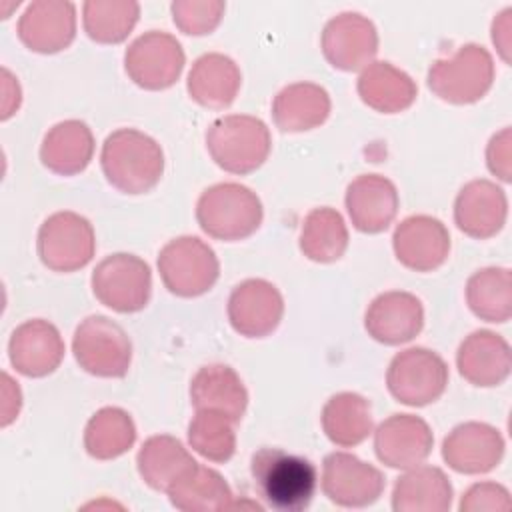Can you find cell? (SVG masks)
<instances>
[{"instance_id": "6da1fadb", "label": "cell", "mask_w": 512, "mask_h": 512, "mask_svg": "<svg viewBox=\"0 0 512 512\" xmlns=\"http://www.w3.org/2000/svg\"><path fill=\"white\" fill-rule=\"evenodd\" d=\"M250 476L264 504L280 512L308 508L318 486L316 466L282 448L256 450L250 460Z\"/></svg>"}, {"instance_id": "7a4b0ae2", "label": "cell", "mask_w": 512, "mask_h": 512, "mask_svg": "<svg viewBox=\"0 0 512 512\" xmlns=\"http://www.w3.org/2000/svg\"><path fill=\"white\" fill-rule=\"evenodd\" d=\"M100 166L116 190L144 194L164 174V152L152 136L136 128H118L102 144Z\"/></svg>"}, {"instance_id": "3957f363", "label": "cell", "mask_w": 512, "mask_h": 512, "mask_svg": "<svg viewBox=\"0 0 512 512\" xmlns=\"http://www.w3.org/2000/svg\"><path fill=\"white\" fill-rule=\"evenodd\" d=\"M264 218L262 202L248 186L220 182L206 188L196 202L200 228L216 240L236 242L252 236Z\"/></svg>"}, {"instance_id": "277c9868", "label": "cell", "mask_w": 512, "mask_h": 512, "mask_svg": "<svg viewBox=\"0 0 512 512\" xmlns=\"http://www.w3.org/2000/svg\"><path fill=\"white\" fill-rule=\"evenodd\" d=\"M206 148L222 170L242 176L266 162L272 148V136L260 118L228 114L208 126Z\"/></svg>"}, {"instance_id": "5b68a950", "label": "cell", "mask_w": 512, "mask_h": 512, "mask_svg": "<svg viewBox=\"0 0 512 512\" xmlns=\"http://www.w3.org/2000/svg\"><path fill=\"white\" fill-rule=\"evenodd\" d=\"M494 82V60L478 44L460 46L450 58H438L428 70V88L444 102H478Z\"/></svg>"}, {"instance_id": "8992f818", "label": "cell", "mask_w": 512, "mask_h": 512, "mask_svg": "<svg viewBox=\"0 0 512 512\" xmlns=\"http://www.w3.org/2000/svg\"><path fill=\"white\" fill-rule=\"evenodd\" d=\"M78 366L98 378H122L132 362V342L124 328L108 316L84 318L72 338Z\"/></svg>"}, {"instance_id": "52a82bcc", "label": "cell", "mask_w": 512, "mask_h": 512, "mask_svg": "<svg viewBox=\"0 0 512 512\" xmlns=\"http://www.w3.org/2000/svg\"><path fill=\"white\" fill-rule=\"evenodd\" d=\"M158 272L172 294L194 298L216 284L220 264L216 252L204 240L196 236H180L160 250Z\"/></svg>"}, {"instance_id": "ba28073f", "label": "cell", "mask_w": 512, "mask_h": 512, "mask_svg": "<svg viewBox=\"0 0 512 512\" xmlns=\"http://www.w3.org/2000/svg\"><path fill=\"white\" fill-rule=\"evenodd\" d=\"M96 300L114 312L142 310L152 294L150 266L136 254L116 252L100 260L90 278Z\"/></svg>"}, {"instance_id": "9c48e42d", "label": "cell", "mask_w": 512, "mask_h": 512, "mask_svg": "<svg viewBox=\"0 0 512 512\" xmlns=\"http://www.w3.org/2000/svg\"><path fill=\"white\" fill-rule=\"evenodd\" d=\"M36 250L42 264L52 272L80 270L94 258V228L76 212H54L40 224Z\"/></svg>"}, {"instance_id": "30bf717a", "label": "cell", "mask_w": 512, "mask_h": 512, "mask_svg": "<svg viewBox=\"0 0 512 512\" xmlns=\"http://www.w3.org/2000/svg\"><path fill=\"white\" fill-rule=\"evenodd\" d=\"M448 364L434 350L414 346L398 352L386 372L388 392L406 406H426L448 386Z\"/></svg>"}, {"instance_id": "8fae6325", "label": "cell", "mask_w": 512, "mask_h": 512, "mask_svg": "<svg viewBox=\"0 0 512 512\" xmlns=\"http://www.w3.org/2000/svg\"><path fill=\"white\" fill-rule=\"evenodd\" d=\"M184 60V50L172 34L148 30L126 48L124 68L136 86L166 90L180 78Z\"/></svg>"}, {"instance_id": "7c38bea8", "label": "cell", "mask_w": 512, "mask_h": 512, "mask_svg": "<svg viewBox=\"0 0 512 512\" xmlns=\"http://www.w3.org/2000/svg\"><path fill=\"white\" fill-rule=\"evenodd\" d=\"M384 474L350 452H332L322 462V492L344 508H366L384 492Z\"/></svg>"}, {"instance_id": "4fadbf2b", "label": "cell", "mask_w": 512, "mask_h": 512, "mask_svg": "<svg viewBox=\"0 0 512 512\" xmlns=\"http://www.w3.org/2000/svg\"><path fill=\"white\" fill-rule=\"evenodd\" d=\"M322 52L338 70H364L378 52L376 26L358 12H342L322 30Z\"/></svg>"}, {"instance_id": "5bb4252c", "label": "cell", "mask_w": 512, "mask_h": 512, "mask_svg": "<svg viewBox=\"0 0 512 512\" xmlns=\"http://www.w3.org/2000/svg\"><path fill=\"white\" fill-rule=\"evenodd\" d=\"M398 262L414 272L440 268L450 252V232L442 220L428 214L404 218L392 236Z\"/></svg>"}, {"instance_id": "9a60e30c", "label": "cell", "mask_w": 512, "mask_h": 512, "mask_svg": "<svg viewBox=\"0 0 512 512\" xmlns=\"http://www.w3.org/2000/svg\"><path fill=\"white\" fill-rule=\"evenodd\" d=\"M284 314L282 294L262 278L240 282L228 298V320L246 338H264L274 332Z\"/></svg>"}, {"instance_id": "2e32d148", "label": "cell", "mask_w": 512, "mask_h": 512, "mask_svg": "<svg viewBox=\"0 0 512 512\" xmlns=\"http://www.w3.org/2000/svg\"><path fill=\"white\" fill-rule=\"evenodd\" d=\"M434 446V436L426 420L414 414H392L374 432L376 458L390 466L408 470L422 464Z\"/></svg>"}, {"instance_id": "e0dca14e", "label": "cell", "mask_w": 512, "mask_h": 512, "mask_svg": "<svg viewBox=\"0 0 512 512\" xmlns=\"http://www.w3.org/2000/svg\"><path fill=\"white\" fill-rule=\"evenodd\" d=\"M76 36V8L66 0H36L18 20V38L32 52L54 54Z\"/></svg>"}, {"instance_id": "ac0fdd59", "label": "cell", "mask_w": 512, "mask_h": 512, "mask_svg": "<svg viewBox=\"0 0 512 512\" xmlns=\"http://www.w3.org/2000/svg\"><path fill=\"white\" fill-rule=\"evenodd\" d=\"M422 326L424 308L420 298L402 290L378 294L364 314V328L368 336L386 346L410 342L420 334Z\"/></svg>"}, {"instance_id": "d6986e66", "label": "cell", "mask_w": 512, "mask_h": 512, "mask_svg": "<svg viewBox=\"0 0 512 512\" xmlns=\"http://www.w3.org/2000/svg\"><path fill=\"white\" fill-rule=\"evenodd\" d=\"M504 456L502 434L486 422H464L442 442L444 462L460 474H486Z\"/></svg>"}, {"instance_id": "ffe728a7", "label": "cell", "mask_w": 512, "mask_h": 512, "mask_svg": "<svg viewBox=\"0 0 512 512\" xmlns=\"http://www.w3.org/2000/svg\"><path fill=\"white\" fill-rule=\"evenodd\" d=\"M10 364L28 378L52 374L64 358V340L58 328L42 318L22 322L8 342Z\"/></svg>"}, {"instance_id": "44dd1931", "label": "cell", "mask_w": 512, "mask_h": 512, "mask_svg": "<svg viewBox=\"0 0 512 512\" xmlns=\"http://www.w3.org/2000/svg\"><path fill=\"white\" fill-rule=\"evenodd\" d=\"M508 198L492 180H470L454 200V222L470 238H492L506 224Z\"/></svg>"}, {"instance_id": "7402d4cb", "label": "cell", "mask_w": 512, "mask_h": 512, "mask_svg": "<svg viewBox=\"0 0 512 512\" xmlns=\"http://www.w3.org/2000/svg\"><path fill=\"white\" fill-rule=\"evenodd\" d=\"M346 210L352 226L364 234L384 232L396 218L400 198L392 180L380 174H362L346 188Z\"/></svg>"}, {"instance_id": "603a6c76", "label": "cell", "mask_w": 512, "mask_h": 512, "mask_svg": "<svg viewBox=\"0 0 512 512\" xmlns=\"http://www.w3.org/2000/svg\"><path fill=\"white\" fill-rule=\"evenodd\" d=\"M456 366L460 376L474 386H498L508 378L512 368L510 346L496 332L476 330L458 346Z\"/></svg>"}, {"instance_id": "cb8c5ba5", "label": "cell", "mask_w": 512, "mask_h": 512, "mask_svg": "<svg viewBox=\"0 0 512 512\" xmlns=\"http://www.w3.org/2000/svg\"><path fill=\"white\" fill-rule=\"evenodd\" d=\"M190 400L196 410H214L238 424L248 406V390L228 364H208L192 376Z\"/></svg>"}, {"instance_id": "d4e9b609", "label": "cell", "mask_w": 512, "mask_h": 512, "mask_svg": "<svg viewBox=\"0 0 512 512\" xmlns=\"http://www.w3.org/2000/svg\"><path fill=\"white\" fill-rule=\"evenodd\" d=\"M242 74L238 64L220 52H208L194 60L188 72V94L190 98L212 110L228 108L240 90Z\"/></svg>"}, {"instance_id": "484cf974", "label": "cell", "mask_w": 512, "mask_h": 512, "mask_svg": "<svg viewBox=\"0 0 512 512\" xmlns=\"http://www.w3.org/2000/svg\"><path fill=\"white\" fill-rule=\"evenodd\" d=\"M94 156V134L82 120L54 124L40 146L42 164L58 176L82 172Z\"/></svg>"}, {"instance_id": "4316f807", "label": "cell", "mask_w": 512, "mask_h": 512, "mask_svg": "<svg viewBox=\"0 0 512 512\" xmlns=\"http://www.w3.org/2000/svg\"><path fill=\"white\" fill-rule=\"evenodd\" d=\"M452 484L436 466H412L396 478L394 512H444L452 506Z\"/></svg>"}, {"instance_id": "83f0119b", "label": "cell", "mask_w": 512, "mask_h": 512, "mask_svg": "<svg viewBox=\"0 0 512 512\" xmlns=\"http://www.w3.org/2000/svg\"><path fill=\"white\" fill-rule=\"evenodd\" d=\"M358 96L376 112L396 114L410 108L418 96L416 82L390 62H370L356 82Z\"/></svg>"}, {"instance_id": "f1b7e54d", "label": "cell", "mask_w": 512, "mask_h": 512, "mask_svg": "<svg viewBox=\"0 0 512 512\" xmlns=\"http://www.w3.org/2000/svg\"><path fill=\"white\" fill-rule=\"evenodd\" d=\"M170 504L184 512L224 510L234 506V496L220 472L200 462L188 466L166 490Z\"/></svg>"}, {"instance_id": "f546056e", "label": "cell", "mask_w": 512, "mask_h": 512, "mask_svg": "<svg viewBox=\"0 0 512 512\" xmlns=\"http://www.w3.org/2000/svg\"><path fill=\"white\" fill-rule=\"evenodd\" d=\"M330 114L328 92L314 82H296L282 88L272 102L274 124L282 132H306L326 122Z\"/></svg>"}, {"instance_id": "4dcf8cb0", "label": "cell", "mask_w": 512, "mask_h": 512, "mask_svg": "<svg viewBox=\"0 0 512 512\" xmlns=\"http://www.w3.org/2000/svg\"><path fill=\"white\" fill-rule=\"evenodd\" d=\"M322 430L328 440L340 448H352L364 442L374 426L372 406L362 394L338 392L322 408Z\"/></svg>"}, {"instance_id": "1f68e13d", "label": "cell", "mask_w": 512, "mask_h": 512, "mask_svg": "<svg viewBox=\"0 0 512 512\" xmlns=\"http://www.w3.org/2000/svg\"><path fill=\"white\" fill-rule=\"evenodd\" d=\"M196 460L184 448V444L170 434L150 436L136 456L138 474L142 480L158 492H166L170 484Z\"/></svg>"}, {"instance_id": "d6a6232c", "label": "cell", "mask_w": 512, "mask_h": 512, "mask_svg": "<svg viewBox=\"0 0 512 512\" xmlns=\"http://www.w3.org/2000/svg\"><path fill=\"white\" fill-rule=\"evenodd\" d=\"M346 248L348 228L338 210L320 206L306 214L300 230V250L308 260L330 264L340 260Z\"/></svg>"}, {"instance_id": "836d02e7", "label": "cell", "mask_w": 512, "mask_h": 512, "mask_svg": "<svg viewBox=\"0 0 512 512\" xmlns=\"http://www.w3.org/2000/svg\"><path fill=\"white\" fill-rule=\"evenodd\" d=\"M466 302L474 316L486 322H506L512 314V274L490 266L474 272L466 282Z\"/></svg>"}, {"instance_id": "e575fe53", "label": "cell", "mask_w": 512, "mask_h": 512, "mask_svg": "<svg viewBox=\"0 0 512 512\" xmlns=\"http://www.w3.org/2000/svg\"><path fill=\"white\" fill-rule=\"evenodd\" d=\"M136 426L130 414L116 406L100 408L86 424L84 448L96 460H112L132 448Z\"/></svg>"}, {"instance_id": "d590c367", "label": "cell", "mask_w": 512, "mask_h": 512, "mask_svg": "<svg viewBox=\"0 0 512 512\" xmlns=\"http://www.w3.org/2000/svg\"><path fill=\"white\" fill-rule=\"evenodd\" d=\"M140 16L134 0H88L82 6V24L98 44H118L128 38Z\"/></svg>"}, {"instance_id": "8d00e7d4", "label": "cell", "mask_w": 512, "mask_h": 512, "mask_svg": "<svg viewBox=\"0 0 512 512\" xmlns=\"http://www.w3.org/2000/svg\"><path fill=\"white\" fill-rule=\"evenodd\" d=\"M188 442L210 462H228L236 452L234 422L214 410H196L188 424Z\"/></svg>"}, {"instance_id": "74e56055", "label": "cell", "mask_w": 512, "mask_h": 512, "mask_svg": "<svg viewBox=\"0 0 512 512\" xmlns=\"http://www.w3.org/2000/svg\"><path fill=\"white\" fill-rule=\"evenodd\" d=\"M170 10L174 24L184 34L204 36L220 24L226 4L220 0H176Z\"/></svg>"}, {"instance_id": "f35d334b", "label": "cell", "mask_w": 512, "mask_h": 512, "mask_svg": "<svg viewBox=\"0 0 512 512\" xmlns=\"http://www.w3.org/2000/svg\"><path fill=\"white\" fill-rule=\"evenodd\" d=\"M458 508L462 512L476 510H508L510 508V492L496 482H478L472 484L460 498Z\"/></svg>"}, {"instance_id": "ab89813d", "label": "cell", "mask_w": 512, "mask_h": 512, "mask_svg": "<svg viewBox=\"0 0 512 512\" xmlns=\"http://www.w3.org/2000/svg\"><path fill=\"white\" fill-rule=\"evenodd\" d=\"M488 170L498 176L502 182L512 180V130L510 126L494 134L486 148Z\"/></svg>"}, {"instance_id": "60d3db41", "label": "cell", "mask_w": 512, "mask_h": 512, "mask_svg": "<svg viewBox=\"0 0 512 512\" xmlns=\"http://www.w3.org/2000/svg\"><path fill=\"white\" fill-rule=\"evenodd\" d=\"M510 30H512V8H506L492 22V42L506 64H510V50H512Z\"/></svg>"}, {"instance_id": "b9f144b4", "label": "cell", "mask_w": 512, "mask_h": 512, "mask_svg": "<svg viewBox=\"0 0 512 512\" xmlns=\"http://www.w3.org/2000/svg\"><path fill=\"white\" fill-rule=\"evenodd\" d=\"M2 426L6 428L10 422H14L18 418L20 406H22V392L18 388V384L10 378V374H2Z\"/></svg>"}, {"instance_id": "7bdbcfd3", "label": "cell", "mask_w": 512, "mask_h": 512, "mask_svg": "<svg viewBox=\"0 0 512 512\" xmlns=\"http://www.w3.org/2000/svg\"><path fill=\"white\" fill-rule=\"evenodd\" d=\"M2 90H4V98H2V120H8L20 106V84L18 80L10 74V70H2Z\"/></svg>"}]
</instances>
